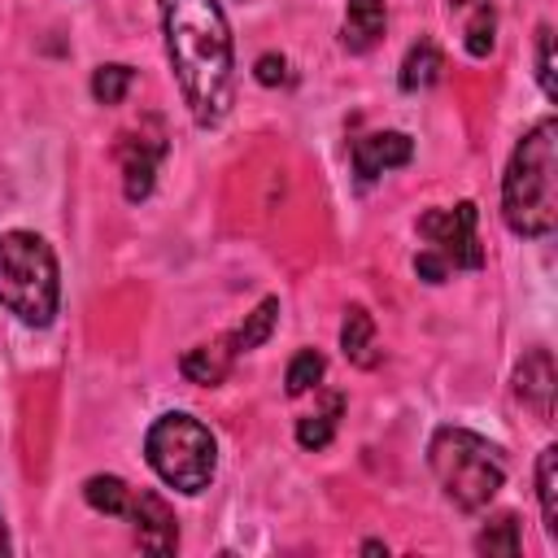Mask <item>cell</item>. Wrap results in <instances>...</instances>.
<instances>
[{"mask_svg":"<svg viewBox=\"0 0 558 558\" xmlns=\"http://www.w3.org/2000/svg\"><path fill=\"white\" fill-rule=\"evenodd\" d=\"M458 4H471V0H449V9H458Z\"/></svg>","mask_w":558,"mask_h":558,"instance_id":"28","label":"cell"},{"mask_svg":"<svg viewBox=\"0 0 558 558\" xmlns=\"http://www.w3.org/2000/svg\"><path fill=\"white\" fill-rule=\"evenodd\" d=\"M144 458H148V466L157 471L161 484H170L174 493L196 497V493L209 488V480L218 471V440L201 418H192L183 410H170L148 427Z\"/></svg>","mask_w":558,"mask_h":558,"instance_id":"5","label":"cell"},{"mask_svg":"<svg viewBox=\"0 0 558 558\" xmlns=\"http://www.w3.org/2000/svg\"><path fill=\"white\" fill-rule=\"evenodd\" d=\"M427 466H432L440 493L466 514L484 510L506 484L501 449L471 427H436L427 440Z\"/></svg>","mask_w":558,"mask_h":558,"instance_id":"3","label":"cell"},{"mask_svg":"<svg viewBox=\"0 0 558 558\" xmlns=\"http://www.w3.org/2000/svg\"><path fill=\"white\" fill-rule=\"evenodd\" d=\"M554 388H558V375H554L549 349H532V353L514 366V397H519L541 423H549V418H554Z\"/></svg>","mask_w":558,"mask_h":558,"instance_id":"8","label":"cell"},{"mask_svg":"<svg viewBox=\"0 0 558 558\" xmlns=\"http://www.w3.org/2000/svg\"><path fill=\"white\" fill-rule=\"evenodd\" d=\"M253 78H257L262 87H279V83H288V61H283L279 52H262L257 65H253Z\"/></svg>","mask_w":558,"mask_h":558,"instance_id":"24","label":"cell"},{"mask_svg":"<svg viewBox=\"0 0 558 558\" xmlns=\"http://www.w3.org/2000/svg\"><path fill=\"white\" fill-rule=\"evenodd\" d=\"M536 83L545 92V100H558V83H554V31L536 26Z\"/></svg>","mask_w":558,"mask_h":558,"instance_id":"23","label":"cell"},{"mask_svg":"<svg viewBox=\"0 0 558 558\" xmlns=\"http://www.w3.org/2000/svg\"><path fill=\"white\" fill-rule=\"evenodd\" d=\"M275 323H279V296H262V301H257V310H253V314H244V323H240L235 331H227V340H231L235 357H240V353H248V349H257V344H266V340H270V331H275Z\"/></svg>","mask_w":558,"mask_h":558,"instance_id":"15","label":"cell"},{"mask_svg":"<svg viewBox=\"0 0 558 558\" xmlns=\"http://www.w3.org/2000/svg\"><path fill=\"white\" fill-rule=\"evenodd\" d=\"M414 157V140L405 131H375V135H362L353 144V170L362 183L379 179L384 170H397Z\"/></svg>","mask_w":558,"mask_h":558,"instance_id":"9","label":"cell"},{"mask_svg":"<svg viewBox=\"0 0 558 558\" xmlns=\"http://www.w3.org/2000/svg\"><path fill=\"white\" fill-rule=\"evenodd\" d=\"M414 275H418L423 283H445V279H449V262H445L440 253L423 248V253L414 257Z\"/></svg>","mask_w":558,"mask_h":558,"instance_id":"25","label":"cell"},{"mask_svg":"<svg viewBox=\"0 0 558 558\" xmlns=\"http://www.w3.org/2000/svg\"><path fill=\"white\" fill-rule=\"evenodd\" d=\"M323 371H327L323 353H318V349H301V353L288 362V375H283V384H288V397H301V392H310V388L323 379Z\"/></svg>","mask_w":558,"mask_h":558,"instance_id":"21","label":"cell"},{"mask_svg":"<svg viewBox=\"0 0 558 558\" xmlns=\"http://www.w3.org/2000/svg\"><path fill=\"white\" fill-rule=\"evenodd\" d=\"M340 349L353 366H375V318L362 310V305H349L344 310V323H340Z\"/></svg>","mask_w":558,"mask_h":558,"instance_id":"14","label":"cell"},{"mask_svg":"<svg viewBox=\"0 0 558 558\" xmlns=\"http://www.w3.org/2000/svg\"><path fill=\"white\" fill-rule=\"evenodd\" d=\"M340 410H344V397H327L323 410L301 414V418H296V445H301V449H323V445H331Z\"/></svg>","mask_w":558,"mask_h":558,"instance_id":"17","label":"cell"},{"mask_svg":"<svg viewBox=\"0 0 558 558\" xmlns=\"http://www.w3.org/2000/svg\"><path fill=\"white\" fill-rule=\"evenodd\" d=\"M440 70H445L440 48H436L432 39H418V44L405 52V61H401L397 83H401V92H427L432 83H440Z\"/></svg>","mask_w":558,"mask_h":558,"instance_id":"13","label":"cell"},{"mask_svg":"<svg viewBox=\"0 0 558 558\" xmlns=\"http://www.w3.org/2000/svg\"><path fill=\"white\" fill-rule=\"evenodd\" d=\"M362 554H388V545H384V541H366Z\"/></svg>","mask_w":558,"mask_h":558,"instance_id":"26","label":"cell"},{"mask_svg":"<svg viewBox=\"0 0 558 558\" xmlns=\"http://www.w3.org/2000/svg\"><path fill=\"white\" fill-rule=\"evenodd\" d=\"M0 305L26 323L48 327L61 305V270L57 253L35 231H4L0 235Z\"/></svg>","mask_w":558,"mask_h":558,"instance_id":"4","label":"cell"},{"mask_svg":"<svg viewBox=\"0 0 558 558\" xmlns=\"http://www.w3.org/2000/svg\"><path fill=\"white\" fill-rule=\"evenodd\" d=\"M231 362H235V349H231V340L222 336V340H214V344H196V349H187L183 362H179V371H183L192 384L214 388V384H222V379L231 375Z\"/></svg>","mask_w":558,"mask_h":558,"instance_id":"12","label":"cell"},{"mask_svg":"<svg viewBox=\"0 0 558 558\" xmlns=\"http://www.w3.org/2000/svg\"><path fill=\"white\" fill-rule=\"evenodd\" d=\"M536 497H541V519L545 532H558V445H545L536 458Z\"/></svg>","mask_w":558,"mask_h":558,"instance_id":"16","label":"cell"},{"mask_svg":"<svg viewBox=\"0 0 558 558\" xmlns=\"http://www.w3.org/2000/svg\"><path fill=\"white\" fill-rule=\"evenodd\" d=\"M384 26H388L384 0H349L344 4V26H340V44L349 52H371L379 44Z\"/></svg>","mask_w":558,"mask_h":558,"instance_id":"11","label":"cell"},{"mask_svg":"<svg viewBox=\"0 0 558 558\" xmlns=\"http://www.w3.org/2000/svg\"><path fill=\"white\" fill-rule=\"evenodd\" d=\"M9 549V532H4V519H0V554Z\"/></svg>","mask_w":558,"mask_h":558,"instance_id":"27","label":"cell"},{"mask_svg":"<svg viewBox=\"0 0 558 558\" xmlns=\"http://www.w3.org/2000/svg\"><path fill=\"white\" fill-rule=\"evenodd\" d=\"M418 235L427 240L432 253H440L449 262V270H480L484 266V248L475 235V205L458 201L449 209H427L418 218Z\"/></svg>","mask_w":558,"mask_h":558,"instance_id":"6","label":"cell"},{"mask_svg":"<svg viewBox=\"0 0 558 558\" xmlns=\"http://www.w3.org/2000/svg\"><path fill=\"white\" fill-rule=\"evenodd\" d=\"M131 493H135V488H126V480H118V475H92V480L83 484V497H87L92 510H100V514H122V519H126V510H131Z\"/></svg>","mask_w":558,"mask_h":558,"instance_id":"18","label":"cell"},{"mask_svg":"<svg viewBox=\"0 0 558 558\" xmlns=\"http://www.w3.org/2000/svg\"><path fill=\"white\" fill-rule=\"evenodd\" d=\"M475 549H480V554L514 558V554L523 549V541H519V519H514V514H497V519L475 536Z\"/></svg>","mask_w":558,"mask_h":558,"instance_id":"19","label":"cell"},{"mask_svg":"<svg viewBox=\"0 0 558 558\" xmlns=\"http://www.w3.org/2000/svg\"><path fill=\"white\" fill-rule=\"evenodd\" d=\"M166 57L196 126H218L235 105V44L218 0H157Z\"/></svg>","mask_w":558,"mask_h":558,"instance_id":"1","label":"cell"},{"mask_svg":"<svg viewBox=\"0 0 558 558\" xmlns=\"http://www.w3.org/2000/svg\"><path fill=\"white\" fill-rule=\"evenodd\" d=\"M493 35H497V13H493L488 0H480L471 22H466V52L471 57H488L493 52Z\"/></svg>","mask_w":558,"mask_h":558,"instance_id":"22","label":"cell"},{"mask_svg":"<svg viewBox=\"0 0 558 558\" xmlns=\"http://www.w3.org/2000/svg\"><path fill=\"white\" fill-rule=\"evenodd\" d=\"M131 83H135V70L122 65V61H109V65H96V74H92V96H96L100 105H122V96H126Z\"/></svg>","mask_w":558,"mask_h":558,"instance_id":"20","label":"cell"},{"mask_svg":"<svg viewBox=\"0 0 558 558\" xmlns=\"http://www.w3.org/2000/svg\"><path fill=\"white\" fill-rule=\"evenodd\" d=\"M501 218L514 235L541 240L558 222V122L541 118L510 153L501 179Z\"/></svg>","mask_w":558,"mask_h":558,"instance_id":"2","label":"cell"},{"mask_svg":"<svg viewBox=\"0 0 558 558\" xmlns=\"http://www.w3.org/2000/svg\"><path fill=\"white\" fill-rule=\"evenodd\" d=\"M161 153H166L161 140L148 144L144 135H122V144H118V161H122V192H126V201H144V196L153 192Z\"/></svg>","mask_w":558,"mask_h":558,"instance_id":"10","label":"cell"},{"mask_svg":"<svg viewBox=\"0 0 558 558\" xmlns=\"http://www.w3.org/2000/svg\"><path fill=\"white\" fill-rule=\"evenodd\" d=\"M126 519L135 523L140 549H148V554H174L179 549V519H174V510L157 493H148V488L131 493Z\"/></svg>","mask_w":558,"mask_h":558,"instance_id":"7","label":"cell"}]
</instances>
